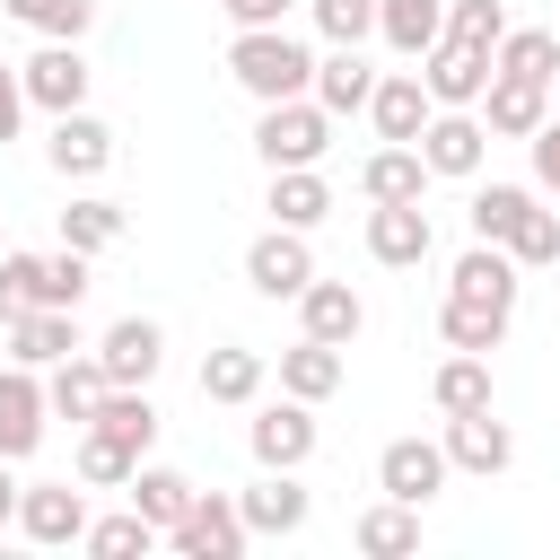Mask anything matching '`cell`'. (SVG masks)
Segmentation results:
<instances>
[{"mask_svg": "<svg viewBox=\"0 0 560 560\" xmlns=\"http://www.w3.org/2000/svg\"><path fill=\"white\" fill-rule=\"evenodd\" d=\"M228 70L271 105V96H298L315 61H306V44H298V35H280V26H245V35L228 44Z\"/></svg>", "mask_w": 560, "mask_h": 560, "instance_id": "1", "label": "cell"}, {"mask_svg": "<svg viewBox=\"0 0 560 560\" xmlns=\"http://www.w3.org/2000/svg\"><path fill=\"white\" fill-rule=\"evenodd\" d=\"M254 149H262L271 166H306V158L324 149V105L271 96V105H262V122H254Z\"/></svg>", "mask_w": 560, "mask_h": 560, "instance_id": "2", "label": "cell"}, {"mask_svg": "<svg viewBox=\"0 0 560 560\" xmlns=\"http://www.w3.org/2000/svg\"><path fill=\"white\" fill-rule=\"evenodd\" d=\"M245 280H254L262 298H298V289L315 280V254H306V236H298V228H271V236H254V245H245Z\"/></svg>", "mask_w": 560, "mask_h": 560, "instance_id": "3", "label": "cell"}, {"mask_svg": "<svg viewBox=\"0 0 560 560\" xmlns=\"http://www.w3.org/2000/svg\"><path fill=\"white\" fill-rule=\"evenodd\" d=\"M184 560H236L245 551V508H219V499H184V516L166 525Z\"/></svg>", "mask_w": 560, "mask_h": 560, "instance_id": "4", "label": "cell"}, {"mask_svg": "<svg viewBox=\"0 0 560 560\" xmlns=\"http://www.w3.org/2000/svg\"><path fill=\"white\" fill-rule=\"evenodd\" d=\"M158 350H166V332H158L149 315H122V324L96 341V368H105V385H149V376H158Z\"/></svg>", "mask_w": 560, "mask_h": 560, "instance_id": "5", "label": "cell"}, {"mask_svg": "<svg viewBox=\"0 0 560 560\" xmlns=\"http://www.w3.org/2000/svg\"><path fill=\"white\" fill-rule=\"evenodd\" d=\"M481 140H490V131H481L472 114H429L411 149H420L429 175H472V166H481Z\"/></svg>", "mask_w": 560, "mask_h": 560, "instance_id": "6", "label": "cell"}, {"mask_svg": "<svg viewBox=\"0 0 560 560\" xmlns=\"http://www.w3.org/2000/svg\"><path fill=\"white\" fill-rule=\"evenodd\" d=\"M368 254L376 262H429V210L420 201H376L368 210Z\"/></svg>", "mask_w": 560, "mask_h": 560, "instance_id": "7", "label": "cell"}, {"mask_svg": "<svg viewBox=\"0 0 560 560\" xmlns=\"http://www.w3.org/2000/svg\"><path fill=\"white\" fill-rule=\"evenodd\" d=\"M376 481H385L394 499H411V508H420V499L446 481V446H429V438H394V446L376 455Z\"/></svg>", "mask_w": 560, "mask_h": 560, "instance_id": "8", "label": "cell"}, {"mask_svg": "<svg viewBox=\"0 0 560 560\" xmlns=\"http://www.w3.org/2000/svg\"><path fill=\"white\" fill-rule=\"evenodd\" d=\"M18 88H26L35 105H52V114H70V105L88 96V61H79V52H70V35H61V44H44V52L26 61V79H18Z\"/></svg>", "mask_w": 560, "mask_h": 560, "instance_id": "9", "label": "cell"}, {"mask_svg": "<svg viewBox=\"0 0 560 560\" xmlns=\"http://www.w3.org/2000/svg\"><path fill=\"white\" fill-rule=\"evenodd\" d=\"M35 438H44V385H35L26 368H9V376H0V464L26 455Z\"/></svg>", "mask_w": 560, "mask_h": 560, "instance_id": "10", "label": "cell"}, {"mask_svg": "<svg viewBox=\"0 0 560 560\" xmlns=\"http://www.w3.org/2000/svg\"><path fill=\"white\" fill-rule=\"evenodd\" d=\"M44 158H52L61 175H96V166L114 158V131H105L96 114H79V105H70V114L52 122V149H44Z\"/></svg>", "mask_w": 560, "mask_h": 560, "instance_id": "11", "label": "cell"}, {"mask_svg": "<svg viewBox=\"0 0 560 560\" xmlns=\"http://www.w3.org/2000/svg\"><path fill=\"white\" fill-rule=\"evenodd\" d=\"M9 341H18V359H70L79 350V306H26V315H9Z\"/></svg>", "mask_w": 560, "mask_h": 560, "instance_id": "12", "label": "cell"}, {"mask_svg": "<svg viewBox=\"0 0 560 560\" xmlns=\"http://www.w3.org/2000/svg\"><path fill=\"white\" fill-rule=\"evenodd\" d=\"M18 516H26V534H35V542H79V534H88V499H79L70 481L26 490V508H18Z\"/></svg>", "mask_w": 560, "mask_h": 560, "instance_id": "13", "label": "cell"}, {"mask_svg": "<svg viewBox=\"0 0 560 560\" xmlns=\"http://www.w3.org/2000/svg\"><path fill=\"white\" fill-rule=\"evenodd\" d=\"M368 114H376L385 140H420V122H429V88H420V79H376V88H368Z\"/></svg>", "mask_w": 560, "mask_h": 560, "instance_id": "14", "label": "cell"}, {"mask_svg": "<svg viewBox=\"0 0 560 560\" xmlns=\"http://www.w3.org/2000/svg\"><path fill=\"white\" fill-rule=\"evenodd\" d=\"M420 175H429V166H420V149H411V140H394V149H376V158L359 166V192H368V201H420Z\"/></svg>", "mask_w": 560, "mask_h": 560, "instance_id": "15", "label": "cell"}, {"mask_svg": "<svg viewBox=\"0 0 560 560\" xmlns=\"http://www.w3.org/2000/svg\"><path fill=\"white\" fill-rule=\"evenodd\" d=\"M455 298H472V306H516V262H508L499 245H472V254L455 262Z\"/></svg>", "mask_w": 560, "mask_h": 560, "instance_id": "16", "label": "cell"}, {"mask_svg": "<svg viewBox=\"0 0 560 560\" xmlns=\"http://www.w3.org/2000/svg\"><path fill=\"white\" fill-rule=\"evenodd\" d=\"M298 306H306V332H315V341H350V332L368 324V315H359V298H350L341 280H306V289H298Z\"/></svg>", "mask_w": 560, "mask_h": 560, "instance_id": "17", "label": "cell"}, {"mask_svg": "<svg viewBox=\"0 0 560 560\" xmlns=\"http://www.w3.org/2000/svg\"><path fill=\"white\" fill-rule=\"evenodd\" d=\"M280 385H289V394H298V402H324V394H332V385H341V350H332V341H315V332H306V341H298V350H289V359H280Z\"/></svg>", "mask_w": 560, "mask_h": 560, "instance_id": "18", "label": "cell"}, {"mask_svg": "<svg viewBox=\"0 0 560 560\" xmlns=\"http://www.w3.org/2000/svg\"><path fill=\"white\" fill-rule=\"evenodd\" d=\"M315 446V420H306V402H271L262 420H254V455L262 464H298Z\"/></svg>", "mask_w": 560, "mask_h": 560, "instance_id": "19", "label": "cell"}, {"mask_svg": "<svg viewBox=\"0 0 560 560\" xmlns=\"http://www.w3.org/2000/svg\"><path fill=\"white\" fill-rule=\"evenodd\" d=\"M446 455H455V464H472V472H499V464H508V429L490 420V402H481V411H455Z\"/></svg>", "mask_w": 560, "mask_h": 560, "instance_id": "20", "label": "cell"}, {"mask_svg": "<svg viewBox=\"0 0 560 560\" xmlns=\"http://www.w3.org/2000/svg\"><path fill=\"white\" fill-rule=\"evenodd\" d=\"M245 525H262V534L306 525V490L289 481V464H271V481H254V490H245Z\"/></svg>", "mask_w": 560, "mask_h": 560, "instance_id": "21", "label": "cell"}, {"mask_svg": "<svg viewBox=\"0 0 560 560\" xmlns=\"http://www.w3.org/2000/svg\"><path fill=\"white\" fill-rule=\"evenodd\" d=\"M481 79H490V52H472V44H438V61H429V96H438V105L481 96Z\"/></svg>", "mask_w": 560, "mask_h": 560, "instance_id": "22", "label": "cell"}, {"mask_svg": "<svg viewBox=\"0 0 560 560\" xmlns=\"http://www.w3.org/2000/svg\"><path fill=\"white\" fill-rule=\"evenodd\" d=\"M429 394H438V411H446V420H455V411H481V402H490V368H481V350H455V359L438 368V385H429Z\"/></svg>", "mask_w": 560, "mask_h": 560, "instance_id": "23", "label": "cell"}, {"mask_svg": "<svg viewBox=\"0 0 560 560\" xmlns=\"http://www.w3.org/2000/svg\"><path fill=\"white\" fill-rule=\"evenodd\" d=\"M534 122H542V79L499 70L490 79V131H534Z\"/></svg>", "mask_w": 560, "mask_h": 560, "instance_id": "24", "label": "cell"}, {"mask_svg": "<svg viewBox=\"0 0 560 560\" xmlns=\"http://www.w3.org/2000/svg\"><path fill=\"white\" fill-rule=\"evenodd\" d=\"M525 210H534L525 184H490V192L472 201V236H481V245H508V236L525 228Z\"/></svg>", "mask_w": 560, "mask_h": 560, "instance_id": "25", "label": "cell"}, {"mask_svg": "<svg viewBox=\"0 0 560 560\" xmlns=\"http://www.w3.org/2000/svg\"><path fill=\"white\" fill-rule=\"evenodd\" d=\"M254 385H262V359H254V350H236V341H228V350H210V359H201V394H210V402H245Z\"/></svg>", "mask_w": 560, "mask_h": 560, "instance_id": "26", "label": "cell"}, {"mask_svg": "<svg viewBox=\"0 0 560 560\" xmlns=\"http://www.w3.org/2000/svg\"><path fill=\"white\" fill-rule=\"evenodd\" d=\"M490 70H516V79H551V70H560V44H551L542 26H508Z\"/></svg>", "mask_w": 560, "mask_h": 560, "instance_id": "27", "label": "cell"}, {"mask_svg": "<svg viewBox=\"0 0 560 560\" xmlns=\"http://www.w3.org/2000/svg\"><path fill=\"white\" fill-rule=\"evenodd\" d=\"M315 88H324V105H332V114H359V105H368V88H376V70H368V61L341 44V52L315 70Z\"/></svg>", "mask_w": 560, "mask_h": 560, "instance_id": "28", "label": "cell"}, {"mask_svg": "<svg viewBox=\"0 0 560 560\" xmlns=\"http://www.w3.org/2000/svg\"><path fill=\"white\" fill-rule=\"evenodd\" d=\"M324 175H306V166H280L271 175V210H280V228H306V219H324Z\"/></svg>", "mask_w": 560, "mask_h": 560, "instance_id": "29", "label": "cell"}, {"mask_svg": "<svg viewBox=\"0 0 560 560\" xmlns=\"http://www.w3.org/2000/svg\"><path fill=\"white\" fill-rule=\"evenodd\" d=\"M44 402L70 411V420H96V402H105V368H96V359H61V376H52Z\"/></svg>", "mask_w": 560, "mask_h": 560, "instance_id": "30", "label": "cell"}, {"mask_svg": "<svg viewBox=\"0 0 560 560\" xmlns=\"http://www.w3.org/2000/svg\"><path fill=\"white\" fill-rule=\"evenodd\" d=\"M184 499H192V481H184V472H166V464L131 472V508H140L149 525H175V516H184Z\"/></svg>", "mask_w": 560, "mask_h": 560, "instance_id": "31", "label": "cell"}, {"mask_svg": "<svg viewBox=\"0 0 560 560\" xmlns=\"http://www.w3.org/2000/svg\"><path fill=\"white\" fill-rule=\"evenodd\" d=\"M411 542H420V516H411V499H394V508H368V516H359V551L394 560V551H411Z\"/></svg>", "mask_w": 560, "mask_h": 560, "instance_id": "32", "label": "cell"}, {"mask_svg": "<svg viewBox=\"0 0 560 560\" xmlns=\"http://www.w3.org/2000/svg\"><path fill=\"white\" fill-rule=\"evenodd\" d=\"M438 324H446V341H455V350H490V341L508 332V306H472V298H446V315H438Z\"/></svg>", "mask_w": 560, "mask_h": 560, "instance_id": "33", "label": "cell"}, {"mask_svg": "<svg viewBox=\"0 0 560 560\" xmlns=\"http://www.w3.org/2000/svg\"><path fill=\"white\" fill-rule=\"evenodd\" d=\"M376 26H385V44L420 52V44H438V0H376Z\"/></svg>", "mask_w": 560, "mask_h": 560, "instance_id": "34", "label": "cell"}, {"mask_svg": "<svg viewBox=\"0 0 560 560\" xmlns=\"http://www.w3.org/2000/svg\"><path fill=\"white\" fill-rule=\"evenodd\" d=\"M114 236H122V210H114V201H70V210H61V245L96 254V245H114Z\"/></svg>", "mask_w": 560, "mask_h": 560, "instance_id": "35", "label": "cell"}, {"mask_svg": "<svg viewBox=\"0 0 560 560\" xmlns=\"http://www.w3.org/2000/svg\"><path fill=\"white\" fill-rule=\"evenodd\" d=\"M96 429H114L122 446H149V429H158V411L131 394V385H105V402H96Z\"/></svg>", "mask_w": 560, "mask_h": 560, "instance_id": "36", "label": "cell"}, {"mask_svg": "<svg viewBox=\"0 0 560 560\" xmlns=\"http://www.w3.org/2000/svg\"><path fill=\"white\" fill-rule=\"evenodd\" d=\"M79 472H88V481H131V472H140V446H122L114 429H88V438H79Z\"/></svg>", "mask_w": 560, "mask_h": 560, "instance_id": "37", "label": "cell"}, {"mask_svg": "<svg viewBox=\"0 0 560 560\" xmlns=\"http://www.w3.org/2000/svg\"><path fill=\"white\" fill-rule=\"evenodd\" d=\"M499 35H508V9H499V0H455V18H446V44L499 52Z\"/></svg>", "mask_w": 560, "mask_h": 560, "instance_id": "38", "label": "cell"}, {"mask_svg": "<svg viewBox=\"0 0 560 560\" xmlns=\"http://www.w3.org/2000/svg\"><path fill=\"white\" fill-rule=\"evenodd\" d=\"M149 542H158V525H149L140 508H131V516H105V525H88V551H96V560H131V551H149Z\"/></svg>", "mask_w": 560, "mask_h": 560, "instance_id": "39", "label": "cell"}, {"mask_svg": "<svg viewBox=\"0 0 560 560\" xmlns=\"http://www.w3.org/2000/svg\"><path fill=\"white\" fill-rule=\"evenodd\" d=\"M44 280V254H0V315H26Z\"/></svg>", "mask_w": 560, "mask_h": 560, "instance_id": "40", "label": "cell"}, {"mask_svg": "<svg viewBox=\"0 0 560 560\" xmlns=\"http://www.w3.org/2000/svg\"><path fill=\"white\" fill-rule=\"evenodd\" d=\"M315 26H324L332 44H359V35L376 26V0H315Z\"/></svg>", "mask_w": 560, "mask_h": 560, "instance_id": "41", "label": "cell"}, {"mask_svg": "<svg viewBox=\"0 0 560 560\" xmlns=\"http://www.w3.org/2000/svg\"><path fill=\"white\" fill-rule=\"evenodd\" d=\"M9 18L44 26V35H79L88 26V0H9Z\"/></svg>", "mask_w": 560, "mask_h": 560, "instance_id": "42", "label": "cell"}, {"mask_svg": "<svg viewBox=\"0 0 560 560\" xmlns=\"http://www.w3.org/2000/svg\"><path fill=\"white\" fill-rule=\"evenodd\" d=\"M508 254H516V262H551V254H560V219H551V210H525V228L508 236Z\"/></svg>", "mask_w": 560, "mask_h": 560, "instance_id": "43", "label": "cell"}, {"mask_svg": "<svg viewBox=\"0 0 560 560\" xmlns=\"http://www.w3.org/2000/svg\"><path fill=\"white\" fill-rule=\"evenodd\" d=\"M534 175L560 192V122H534Z\"/></svg>", "mask_w": 560, "mask_h": 560, "instance_id": "44", "label": "cell"}, {"mask_svg": "<svg viewBox=\"0 0 560 560\" xmlns=\"http://www.w3.org/2000/svg\"><path fill=\"white\" fill-rule=\"evenodd\" d=\"M219 9H228L236 26H280V9H289V0H219Z\"/></svg>", "mask_w": 560, "mask_h": 560, "instance_id": "45", "label": "cell"}, {"mask_svg": "<svg viewBox=\"0 0 560 560\" xmlns=\"http://www.w3.org/2000/svg\"><path fill=\"white\" fill-rule=\"evenodd\" d=\"M18 114H26V88H18V79H9V70H0V140H9V131H18Z\"/></svg>", "mask_w": 560, "mask_h": 560, "instance_id": "46", "label": "cell"}, {"mask_svg": "<svg viewBox=\"0 0 560 560\" xmlns=\"http://www.w3.org/2000/svg\"><path fill=\"white\" fill-rule=\"evenodd\" d=\"M9 508H18V481H9V472H0V516H9Z\"/></svg>", "mask_w": 560, "mask_h": 560, "instance_id": "47", "label": "cell"}]
</instances>
